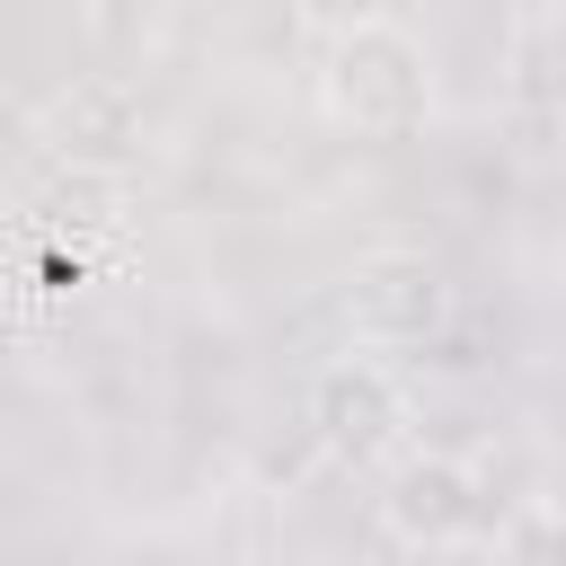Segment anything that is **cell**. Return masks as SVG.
<instances>
[{
  "instance_id": "obj_2",
  "label": "cell",
  "mask_w": 566,
  "mask_h": 566,
  "mask_svg": "<svg viewBox=\"0 0 566 566\" xmlns=\"http://www.w3.org/2000/svg\"><path fill=\"white\" fill-rule=\"evenodd\" d=\"M310 433H318L327 460L371 469L380 451L407 442V389L389 380V363H371V354H336V363L310 380Z\"/></svg>"
},
{
  "instance_id": "obj_8",
  "label": "cell",
  "mask_w": 566,
  "mask_h": 566,
  "mask_svg": "<svg viewBox=\"0 0 566 566\" xmlns=\"http://www.w3.org/2000/svg\"><path fill=\"white\" fill-rule=\"evenodd\" d=\"M495 557H504V566H566V522H557L548 504H522V513H504Z\"/></svg>"
},
{
  "instance_id": "obj_7",
  "label": "cell",
  "mask_w": 566,
  "mask_h": 566,
  "mask_svg": "<svg viewBox=\"0 0 566 566\" xmlns=\"http://www.w3.org/2000/svg\"><path fill=\"white\" fill-rule=\"evenodd\" d=\"M504 88L539 115H566V18H531L513 35V62H504Z\"/></svg>"
},
{
  "instance_id": "obj_10",
  "label": "cell",
  "mask_w": 566,
  "mask_h": 566,
  "mask_svg": "<svg viewBox=\"0 0 566 566\" xmlns=\"http://www.w3.org/2000/svg\"><path fill=\"white\" fill-rule=\"evenodd\" d=\"M557 150H566V142H557Z\"/></svg>"
},
{
  "instance_id": "obj_5",
  "label": "cell",
  "mask_w": 566,
  "mask_h": 566,
  "mask_svg": "<svg viewBox=\"0 0 566 566\" xmlns=\"http://www.w3.org/2000/svg\"><path fill=\"white\" fill-rule=\"evenodd\" d=\"M44 133H53V150H62V159L124 168V159L142 150L150 115H142V88H133V80H115V71H88V80H71V88L53 97Z\"/></svg>"
},
{
  "instance_id": "obj_6",
  "label": "cell",
  "mask_w": 566,
  "mask_h": 566,
  "mask_svg": "<svg viewBox=\"0 0 566 566\" xmlns=\"http://www.w3.org/2000/svg\"><path fill=\"white\" fill-rule=\"evenodd\" d=\"M35 212H44V230H71V239H115V230H124V212H133V186H124V168L62 159V168L44 177V195H35Z\"/></svg>"
},
{
  "instance_id": "obj_1",
  "label": "cell",
  "mask_w": 566,
  "mask_h": 566,
  "mask_svg": "<svg viewBox=\"0 0 566 566\" xmlns=\"http://www.w3.org/2000/svg\"><path fill=\"white\" fill-rule=\"evenodd\" d=\"M318 97L345 133H371V142H407L433 124V53L398 27V18H345L327 35V62H318Z\"/></svg>"
},
{
  "instance_id": "obj_9",
  "label": "cell",
  "mask_w": 566,
  "mask_h": 566,
  "mask_svg": "<svg viewBox=\"0 0 566 566\" xmlns=\"http://www.w3.org/2000/svg\"><path fill=\"white\" fill-rule=\"evenodd\" d=\"M539 504H548V513H557V522H566V460H557V469H548V486H539Z\"/></svg>"
},
{
  "instance_id": "obj_4",
  "label": "cell",
  "mask_w": 566,
  "mask_h": 566,
  "mask_svg": "<svg viewBox=\"0 0 566 566\" xmlns=\"http://www.w3.org/2000/svg\"><path fill=\"white\" fill-rule=\"evenodd\" d=\"M380 522H389L407 548H460V539L486 522L478 469H469V460H451V451H407V460L389 469Z\"/></svg>"
},
{
  "instance_id": "obj_3",
  "label": "cell",
  "mask_w": 566,
  "mask_h": 566,
  "mask_svg": "<svg viewBox=\"0 0 566 566\" xmlns=\"http://www.w3.org/2000/svg\"><path fill=\"white\" fill-rule=\"evenodd\" d=\"M442 318H451V283L416 248H380L345 274V327L363 345H424Z\"/></svg>"
}]
</instances>
